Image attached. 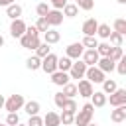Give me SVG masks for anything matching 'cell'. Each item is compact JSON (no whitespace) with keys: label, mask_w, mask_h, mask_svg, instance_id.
<instances>
[{"label":"cell","mask_w":126,"mask_h":126,"mask_svg":"<svg viewBox=\"0 0 126 126\" xmlns=\"http://www.w3.org/2000/svg\"><path fill=\"white\" fill-rule=\"evenodd\" d=\"M116 2H118V4H126V0H116Z\"/></svg>","instance_id":"681fc988"},{"label":"cell","mask_w":126,"mask_h":126,"mask_svg":"<svg viewBox=\"0 0 126 126\" xmlns=\"http://www.w3.org/2000/svg\"><path fill=\"white\" fill-rule=\"evenodd\" d=\"M89 98H91V104H93L94 108H102V106L106 104V94H104L102 91H93V94H91Z\"/></svg>","instance_id":"2e32d148"},{"label":"cell","mask_w":126,"mask_h":126,"mask_svg":"<svg viewBox=\"0 0 126 126\" xmlns=\"http://www.w3.org/2000/svg\"><path fill=\"white\" fill-rule=\"evenodd\" d=\"M110 26L108 24H98V28H96V35L100 37V39H108V35H110Z\"/></svg>","instance_id":"f1b7e54d"},{"label":"cell","mask_w":126,"mask_h":126,"mask_svg":"<svg viewBox=\"0 0 126 126\" xmlns=\"http://www.w3.org/2000/svg\"><path fill=\"white\" fill-rule=\"evenodd\" d=\"M87 126H98V124H94V122H93V120H91V122H89V124H87Z\"/></svg>","instance_id":"c3c4849f"},{"label":"cell","mask_w":126,"mask_h":126,"mask_svg":"<svg viewBox=\"0 0 126 126\" xmlns=\"http://www.w3.org/2000/svg\"><path fill=\"white\" fill-rule=\"evenodd\" d=\"M96 28H98V22H96L94 18H87V20L83 22L81 32H83L85 35H96Z\"/></svg>","instance_id":"4fadbf2b"},{"label":"cell","mask_w":126,"mask_h":126,"mask_svg":"<svg viewBox=\"0 0 126 126\" xmlns=\"http://www.w3.org/2000/svg\"><path fill=\"white\" fill-rule=\"evenodd\" d=\"M26 67H28L30 71H37V69L41 67V57H37V55L28 57V59H26Z\"/></svg>","instance_id":"cb8c5ba5"},{"label":"cell","mask_w":126,"mask_h":126,"mask_svg":"<svg viewBox=\"0 0 126 126\" xmlns=\"http://www.w3.org/2000/svg\"><path fill=\"white\" fill-rule=\"evenodd\" d=\"M0 126H8V124H6V122H2V120H0Z\"/></svg>","instance_id":"816d5d0a"},{"label":"cell","mask_w":126,"mask_h":126,"mask_svg":"<svg viewBox=\"0 0 126 126\" xmlns=\"http://www.w3.org/2000/svg\"><path fill=\"white\" fill-rule=\"evenodd\" d=\"M83 51H85V47H83V43L81 41H75V43H69L67 47H65V55L69 57V59H81V55H83Z\"/></svg>","instance_id":"9c48e42d"},{"label":"cell","mask_w":126,"mask_h":126,"mask_svg":"<svg viewBox=\"0 0 126 126\" xmlns=\"http://www.w3.org/2000/svg\"><path fill=\"white\" fill-rule=\"evenodd\" d=\"M18 122H20L18 112H8V116H6V124H8V126H16Z\"/></svg>","instance_id":"60d3db41"},{"label":"cell","mask_w":126,"mask_h":126,"mask_svg":"<svg viewBox=\"0 0 126 126\" xmlns=\"http://www.w3.org/2000/svg\"><path fill=\"white\" fill-rule=\"evenodd\" d=\"M69 126H75V124H69Z\"/></svg>","instance_id":"f5cc1de1"},{"label":"cell","mask_w":126,"mask_h":126,"mask_svg":"<svg viewBox=\"0 0 126 126\" xmlns=\"http://www.w3.org/2000/svg\"><path fill=\"white\" fill-rule=\"evenodd\" d=\"M61 110H67V112H73V114H75V112H77V102H75V98H67Z\"/></svg>","instance_id":"ab89813d"},{"label":"cell","mask_w":126,"mask_h":126,"mask_svg":"<svg viewBox=\"0 0 126 126\" xmlns=\"http://www.w3.org/2000/svg\"><path fill=\"white\" fill-rule=\"evenodd\" d=\"M22 12H24V8L20 6V4H10V6H6V16L10 18V20H16V18H22Z\"/></svg>","instance_id":"ffe728a7"},{"label":"cell","mask_w":126,"mask_h":126,"mask_svg":"<svg viewBox=\"0 0 126 126\" xmlns=\"http://www.w3.org/2000/svg\"><path fill=\"white\" fill-rule=\"evenodd\" d=\"M81 43H83V47H85V49H96L98 39H96V35H85Z\"/></svg>","instance_id":"484cf974"},{"label":"cell","mask_w":126,"mask_h":126,"mask_svg":"<svg viewBox=\"0 0 126 126\" xmlns=\"http://www.w3.org/2000/svg\"><path fill=\"white\" fill-rule=\"evenodd\" d=\"M73 118H75V114H73V112H67V110H63V112L59 114V122H61L63 126L73 124Z\"/></svg>","instance_id":"e575fe53"},{"label":"cell","mask_w":126,"mask_h":126,"mask_svg":"<svg viewBox=\"0 0 126 126\" xmlns=\"http://www.w3.org/2000/svg\"><path fill=\"white\" fill-rule=\"evenodd\" d=\"M16 126H28V124H22V122H18V124H16Z\"/></svg>","instance_id":"f907efd6"},{"label":"cell","mask_w":126,"mask_h":126,"mask_svg":"<svg viewBox=\"0 0 126 126\" xmlns=\"http://www.w3.org/2000/svg\"><path fill=\"white\" fill-rule=\"evenodd\" d=\"M22 108L26 110V114H28V116H33V114H39V110H41V104H39L37 100H26Z\"/></svg>","instance_id":"d6986e66"},{"label":"cell","mask_w":126,"mask_h":126,"mask_svg":"<svg viewBox=\"0 0 126 126\" xmlns=\"http://www.w3.org/2000/svg\"><path fill=\"white\" fill-rule=\"evenodd\" d=\"M122 41H124V35H122V33L110 32V35H108V43H110V45H122Z\"/></svg>","instance_id":"d6a6232c"},{"label":"cell","mask_w":126,"mask_h":126,"mask_svg":"<svg viewBox=\"0 0 126 126\" xmlns=\"http://www.w3.org/2000/svg\"><path fill=\"white\" fill-rule=\"evenodd\" d=\"M67 4V0H49V6L55 10H63V6Z\"/></svg>","instance_id":"7bdbcfd3"},{"label":"cell","mask_w":126,"mask_h":126,"mask_svg":"<svg viewBox=\"0 0 126 126\" xmlns=\"http://www.w3.org/2000/svg\"><path fill=\"white\" fill-rule=\"evenodd\" d=\"M98 53H96V49H85L83 51V55H81V59L85 61V65L87 67H91V65H96V61H98Z\"/></svg>","instance_id":"5bb4252c"},{"label":"cell","mask_w":126,"mask_h":126,"mask_svg":"<svg viewBox=\"0 0 126 126\" xmlns=\"http://www.w3.org/2000/svg\"><path fill=\"white\" fill-rule=\"evenodd\" d=\"M93 83L91 81H87V79H79V85H77V94L79 96H83V98H89L91 94H93Z\"/></svg>","instance_id":"8fae6325"},{"label":"cell","mask_w":126,"mask_h":126,"mask_svg":"<svg viewBox=\"0 0 126 126\" xmlns=\"http://www.w3.org/2000/svg\"><path fill=\"white\" fill-rule=\"evenodd\" d=\"M45 20L49 22V26H51V28H57V26H61V24H63V12H61V10L51 8V10L45 14Z\"/></svg>","instance_id":"30bf717a"},{"label":"cell","mask_w":126,"mask_h":126,"mask_svg":"<svg viewBox=\"0 0 126 126\" xmlns=\"http://www.w3.org/2000/svg\"><path fill=\"white\" fill-rule=\"evenodd\" d=\"M14 2H16V0H0V6L6 8V6H10V4H14Z\"/></svg>","instance_id":"f6af8a7d"},{"label":"cell","mask_w":126,"mask_h":126,"mask_svg":"<svg viewBox=\"0 0 126 126\" xmlns=\"http://www.w3.org/2000/svg\"><path fill=\"white\" fill-rule=\"evenodd\" d=\"M85 79L91 81L93 85H100V83L106 79V73H102L96 65H91V67H87V71H85Z\"/></svg>","instance_id":"7a4b0ae2"},{"label":"cell","mask_w":126,"mask_h":126,"mask_svg":"<svg viewBox=\"0 0 126 126\" xmlns=\"http://www.w3.org/2000/svg\"><path fill=\"white\" fill-rule=\"evenodd\" d=\"M112 61H118L120 57H124V51H122V45H112V51H110V55H108Z\"/></svg>","instance_id":"d590c367"},{"label":"cell","mask_w":126,"mask_h":126,"mask_svg":"<svg viewBox=\"0 0 126 126\" xmlns=\"http://www.w3.org/2000/svg\"><path fill=\"white\" fill-rule=\"evenodd\" d=\"M43 73L51 75L53 71H57V55L55 53H47L45 57H41V67H39Z\"/></svg>","instance_id":"277c9868"},{"label":"cell","mask_w":126,"mask_h":126,"mask_svg":"<svg viewBox=\"0 0 126 126\" xmlns=\"http://www.w3.org/2000/svg\"><path fill=\"white\" fill-rule=\"evenodd\" d=\"M49 10H51V6H49L47 2H39V4L35 6V12H37V18H39V16H45V14L49 12Z\"/></svg>","instance_id":"74e56055"},{"label":"cell","mask_w":126,"mask_h":126,"mask_svg":"<svg viewBox=\"0 0 126 126\" xmlns=\"http://www.w3.org/2000/svg\"><path fill=\"white\" fill-rule=\"evenodd\" d=\"M4 102H6V98H4V96H2V94H0V110H2V108H4Z\"/></svg>","instance_id":"bcb514c9"},{"label":"cell","mask_w":126,"mask_h":126,"mask_svg":"<svg viewBox=\"0 0 126 126\" xmlns=\"http://www.w3.org/2000/svg\"><path fill=\"white\" fill-rule=\"evenodd\" d=\"M47 53H51V47H49V43L41 41V43L35 47V55H37V57H45Z\"/></svg>","instance_id":"836d02e7"},{"label":"cell","mask_w":126,"mask_h":126,"mask_svg":"<svg viewBox=\"0 0 126 126\" xmlns=\"http://www.w3.org/2000/svg\"><path fill=\"white\" fill-rule=\"evenodd\" d=\"M114 71H118V75H126V57H120L114 65Z\"/></svg>","instance_id":"f35d334b"},{"label":"cell","mask_w":126,"mask_h":126,"mask_svg":"<svg viewBox=\"0 0 126 126\" xmlns=\"http://www.w3.org/2000/svg\"><path fill=\"white\" fill-rule=\"evenodd\" d=\"M33 26L37 28V32H39V33H43V32H47V30L51 28V26H49V22L45 20V16H39V18H37V22H35Z\"/></svg>","instance_id":"1f68e13d"},{"label":"cell","mask_w":126,"mask_h":126,"mask_svg":"<svg viewBox=\"0 0 126 126\" xmlns=\"http://www.w3.org/2000/svg\"><path fill=\"white\" fill-rule=\"evenodd\" d=\"M65 100H67V96H65V94H63V93H61V91H59V93H55V94H53V102H55V106H57V108H59V110H61V108H63V104H65Z\"/></svg>","instance_id":"8d00e7d4"},{"label":"cell","mask_w":126,"mask_h":126,"mask_svg":"<svg viewBox=\"0 0 126 126\" xmlns=\"http://www.w3.org/2000/svg\"><path fill=\"white\" fill-rule=\"evenodd\" d=\"M59 39H61V33H59L55 28H49L47 32H43V41H45V43L53 45V43H57Z\"/></svg>","instance_id":"ac0fdd59"},{"label":"cell","mask_w":126,"mask_h":126,"mask_svg":"<svg viewBox=\"0 0 126 126\" xmlns=\"http://www.w3.org/2000/svg\"><path fill=\"white\" fill-rule=\"evenodd\" d=\"M43 126H61V122H59V114L53 112V110H49V112L43 116Z\"/></svg>","instance_id":"44dd1931"},{"label":"cell","mask_w":126,"mask_h":126,"mask_svg":"<svg viewBox=\"0 0 126 126\" xmlns=\"http://www.w3.org/2000/svg\"><path fill=\"white\" fill-rule=\"evenodd\" d=\"M112 32H118V33H126V20L124 18H116L114 24H112Z\"/></svg>","instance_id":"83f0119b"},{"label":"cell","mask_w":126,"mask_h":126,"mask_svg":"<svg viewBox=\"0 0 126 126\" xmlns=\"http://www.w3.org/2000/svg\"><path fill=\"white\" fill-rule=\"evenodd\" d=\"M20 43H22V47H24V49L35 51V47L41 43V39H39V35H30V33H24V35L20 37Z\"/></svg>","instance_id":"ba28073f"},{"label":"cell","mask_w":126,"mask_h":126,"mask_svg":"<svg viewBox=\"0 0 126 126\" xmlns=\"http://www.w3.org/2000/svg\"><path fill=\"white\" fill-rule=\"evenodd\" d=\"M24 33H26V22H24L22 18L12 20V22H10V35H12L14 39H20Z\"/></svg>","instance_id":"8992f818"},{"label":"cell","mask_w":126,"mask_h":126,"mask_svg":"<svg viewBox=\"0 0 126 126\" xmlns=\"http://www.w3.org/2000/svg\"><path fill=\"white\" fill-rule=\"evenodd\" d=\"M100 85H102V93H104V94H110V93H114V91L118 89V85H116L114 79H104Z\"/></svg>","instance_id":"d4e9b609"},{"label":"cell","mask_w":126,"mask_h":126,"mask_svg":"<svg viewBox=\"0 0 126 126\" xmlns=\"http://www.w3.org/2000/svg\"><path fill=\"white\" fill-rule=\"evenodd\" d=\"M93 116H94V106H93L91 102H87V104L81 106L79 112H75L73 124H75V126H87V124L93 120Z\"/></svg>","instance_id":"6da1fadb"},{"label":"cell","mask_w":126,"mask_h":126,"mask_svg":"<svg viewBox=\"0 0 126 126\" xmlns=\"http://www.w3.org/2000/svg\"><path fill=\"white\" fill-rule=\"evenodd\" d=\"M67 98H75L77 96V85H73V83H67V85H63V91H61Z\"/></svg>","instance_id":"f546056e"},{"label":"cell","mask_w":126,"mask_h":126,"mask_svg":"<svg viewBox=\"0 0 126 126\" xmlns=\"http://www.w3.org/2000/svg\"><path fill=\"white\" fill-rule=\"evenodd\" d=\"M110 120L120 124L126 120V104H120V106H114V110L110 112Z\"/></svg>","instance_id":"e0dca14e"},{"label":"cell","mask_w":126,"mask_h":126,"mask_svg":"<svg viewBox=\"0 0 126 126\" xmlns=\"http://www.w3.org/2000/svg\"><path fill=\"white\" fill-rule=\"evenodd\" d=\"M110 51H112V45H110L106 39H104V41H98V45H96V53H98L100 57H108Z\"/></svg>","instance_id":"7402d4cb"},{"label":"cell","mask_w":126,"mask_h":126,"mask_svg":"<svg viewBox=\"0 0 126 126\" xmlns=\"http://www.w3.org/2000/svg\"><path fill=\"white\" fill-rule=\"evenodd\" d=\"M106 102H110V106L126 104V89H116L114 93L106 94Z\"/></svg>","instance_id":"52a82bcc"},{"label":"cell","mask_w":126,"mask_h":126,"mask_svg":"<svg viewBox=\"0 0 126 126\" xmlns=\"http://www.w3.org/2000/svg\"><path fill=\"white\" fill-rule=\"evenodd\" d=\"M75 6L79 10H85V12H91L94 8V0H75Z\"/></svg>","instance_id":"4dcf8cb0"},{"label":"cell","mask_w":126,"mask_h":126,"mask_svg":"<svg viewBox=\"0 0 126 126\" xmlns=\"http://www.w3.org/2000/svg\"><path fill=\"white\" fill-rule=\"evenodd\" d=\"M69 81H71V77H69L67 71H53V73H51V83L57 85V87H63V85H67Z\"/></svg>","instance_id":"7c38bea8"},{"label":"cell","mask_w":126,"mask_h":126,"mask_svg":"<svg viewBox=\"0 0 126 126\" xmlns=\"http://www.w3.org/2000/svg\"><path fill=\"white\" fill-rule=\"evenodd\" d=\"M24 102H26L24 94H10V96L6 98V102H4V108H6L8 112H18V110H22Z\"/></svg>","instance_id":"3957f363"},{"label":"cell","mask_w":126,"mask_h":126,"mask_svg":"<svg viewBox=\"0 0 126 126\" xmlns=\"http://www.w3.org/2000/svg\"><path fill=\"white\" fill-rule=\"evenodd\" d=\"M85 71H87V65L83 59H75L71 63V69L67 71L71 79H85Z\"/></svg>","instance_id":"5b68a950"},{"label":"cell","mask_w":126,"mask_h":126,"mask_svg":"<svg viewBox=\"0 0 126 126\" xmlns=\"http://www.w3.org/2000/svg\"><path fill=\"white\" fill-rule=\"evenodd\" d=\"M61 12H63V16H65V18H77V16H79V8H77L75 4H69V2L63 6V10H61Z\"/></svg>","instance_id":"603a6c76"},{"label":"cell","mask_w":126,"mask_h":126,"mask_svg":"<svg viewBox=\"0 0 126 126\" xmlns=\"http://www.w3.org/2000/svg\"><path fill=\"white\" fill-rule=\"evenodd\" d=\"M26 33H30V35H39V32H37L35 26H26Z\"/></svg>","instance_id":"ee69618b"},{"label":"cell","mask_w":126,"mask_h":126,"mask_svg":"<svg viewBox=\"0 0 126 126\" xmlns=\"http://www.w3.org/2000/svg\"><path fill=\"white\" fill-rule=\"evenodd\" d=\"M71 63H73V59H69L67 55L57 57V71H69L71 69Z\"/></svg>","instance_id":"4316f807"},{"label":"cell","mask_w":126,"mask_h":126,"mask_svg":"<svg viewBox=\"0 0 126 126\" xmlns=\"http://www.w3.org/2000/svg\"><path fill=\"white\" fill-rule=\"evenodd\" d=\"M0 47H4V37H2V33H0Z\"/></svg>","instance_id":"7dc6e473"},{"label":"cell","mask_w":126,"mask_h":126,"mask_svg":"<svg viewBox=\"0 0 126 126\" xmlns=\"http://www.w3.org/2000/svg\"><path fill=\"white\" fill-rule=\"evenodd\" d=\"M28 126H43V118L39 116V114H33V116H30V120L26 122Z\"/></svg>","instance_id":"b9f144b4"},{"label":"cell","mask_w":126,"mask_h":126,"mask_svg":"<svg viewBox=\"0 0 126 126\" xmlns=\"http://www.w3.org/2000/svg\"><path fill=\"white\" fill-rule=\"evenodd\" d=\"M114 65H116V61H112L110 57H98V61H96V67L102 73H112L114 71Z\"/></svg>","instance_id":"9a60e30c"}]
</instances>
